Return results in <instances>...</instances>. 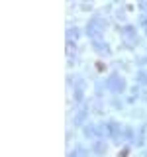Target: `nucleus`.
<instances>
[]
</instances>
